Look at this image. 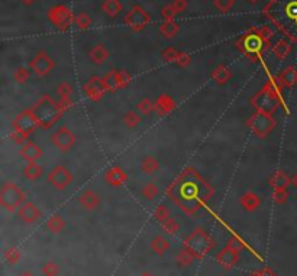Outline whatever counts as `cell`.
I'll return each instance as SVG.
<instances>
[{"mask_svg": "<svg viewBox=\"0 0 297 276\" xmlns=\"http://www.w3.org/2000/svg\"><path fill=\"white\" fill-rule=\"evenodd\" d=\"M32 111H34L38 125L43 129L52 127L62 114V111L58 107V101L54 100L50 94H44L43 97L35 103Z\"/></svg>", "mask_w": 297, "mask_h": 276, "instance_id": "cell-1", "label": "cell"}, {"mask_svg": "<svg viewBox=\"0 0 297 276\" xmlns=\"http://www.w3.org/2000/svg\"><path fill=\"white\" fill-rule=\"evenodd\" d=\"M183 247L190 251L196 258V260H200L203 259L207 253L212 251L215 247V240L204 232L203 228L199 227L187 236Z\"/></svg>", "mask_w": 297, "mask_h": 276, "instance_id": "cell-2", "label": "cell"}, {"mask_svg": "<svg viewBox=\"0 0 297 276\" xmlns=\"http://www.w3.org/2000/svg\"><path fill=\"white\" fill-rule=\"evenodd\" d=\"M275 125L277 123H275V119L272 118V114L260 113V111H255L254 114H251L246 120V126L258 139H267L272 133Z\"/></svg>", "mask_w": 297, "mask_h": 276, "instance_id": "cell-3", "label": "cell"}, {"mask_svg": "<svg viewBox=\"0 0 297 276\" xmlns=\"http://www.w3.org/2000/svg\"><path fill=\"white\" fill-rule=\"evenodd\" d=\"M25 193L13 182H6L0 190V205L8 211L17 210L26 202Z\"/></svg>", "mask_w": 297, "mask_h": 276, "instance_id": "cell-4", "label": "cell"}, {"mask_svg": "<svg viewBox=\"0 0 297 276\" xmlns=\"http://www.w3.org/2000/svg\"><path fill=\"white\" fill-rule=\"evenodd\" d=\"M279 25L291 36H297V0H281Z\"/></svg>", "mask_w": 297, "mask_h": 276, "instance_id": "cell-5", "label": "cell"}, {"mask_svg": "<svg viewBox=\"0 0 297 276\" xmlns=\"http://www.w3.org/2000/svg\"><path fill=\"white\" fill-rule=\"evenodd\" d=\"M280 97L272 94V93L267 91V90H261L255 94L254 97L251 99V106L254 107L255 111L260 113H267V114H272L280 109Z\"/></svg>", "mask_w": 297, "mask_h": 276, "instance_id": "cell-6", "label": "cell"}, {"mask_svg": "<svg viewBox=\"0 0 297 276\" xmlns=\"http://www.w3.org/2000/svg\"><path fill=\"white\" fill-rule=\"evenodd\" d=\"M12 126H13V130L20 132V133L26 134V136L32 134L35 132V129H36V127H39L32 109H28V110H24V111H20L16 118L13 119V123H12Z\"/></svg>", "mask_w": 297, "mask_h": 276, "instance_id": "cell-7", "label": "cell"}, {"mask_svg": "<svg viewBox=\"0 0 297 276\" xmlns=\"http://www.w3.org/2000/svg\"><path fill=\"white\" fill-rule=\"evenodd\" d=\"M48 182L57 190V191H64L67 190L70 184L73 182V174L71 171L64 165H57L51 169L48 174Z\"/></svg>", "mask_w": 297, "mask_h": 276, "instance_id": "cell-8", "label": "cell"}, {"mask_svg": "<svg viewBox=\"0 0 297 276\" xmlns=\"http://www.w3.org/2000/svg\"><path fill=\"white\" fill-rule=\"evenodd\" d=\"M52 145L61 152H68L76 145V134L70 130L67 126H61L51 134Z\"/></svg>", "mask_w": 297, "mask_h": 276, "instance_id": "cell-9", "label": "cell"}, {"mask_svg": "<svg viewBox=\"0 0 297 276\" xmlns=\"http://www.w3.org/2000/svg\"><path fill=\"white\" fill-rule=\"evenodd\" d=\"M103 78V84L106 87L108 93L116 91L120 88H125L129 81H131V76L125 70H112Z\"/></svg>", "mask_w": 297, "mask_h": 276, "instance_id": "cell-10", "label": "cell"}, {"mask_svg": "<svg viewBox=\"0 0 297 276\" xmlns=\"http://www.w3.org/2000/svg\"><path fill=\"white\" fill-rule=\"evenodd\" d=\"M54 67H55L54 61L45 51H39L29 62L31 71L36 77H47L54 70Z\"/></svg>", "mask_w": 297, "mask_h": 276, "instance_id": "cell-11", "label": "cell"}, {"mask_svg": "<svg viewBox=\"0 0 297 276\" xmlns=\"http://www.w3.org/2000/svg\"><path fill=\"white\" fill-rule=\"evenodd\" d=\"M48 17L54 25L57 26L61 31H67L68 28L71 26V24H74V16L71 13V10L62 5L54 6V8L48 12Z\"/></svg>", "mask_w": 297, "mask_h": 276, "instance_id": "cell-12", "label": "cell"}, {"mask_svg": "<svg viewBox=\"0 0 297 276\" xmlns=\"http://www.w3.org/2000/svg\"><path fill=\"white\" fill-rule=\"evenodd\" d=\"M150 20H151V17L145 12V9L142 6H134L131 9V12H128L126 17H125V22L128 24V26L135 32L142 31L145 26L150 24Z\"/></svg>", "mask_w": 297, "mask_h": 276, "instance_id": "cell-13", "label": "cell"}, {"mask_svg": "<svg viewBox=\"0 0 297 276\" xmlns=\"http://www.w3.org/2000/svg\"><path fill=\"white\" fill-rule=\"evenodd\" d=\"M106 93H108V90L103 84L102 77L93 76L86 81L84 94L90 101H100Z\"/></svg>", "mask_w": 297, "mask_h": 276, "instance_id": "cell-14", "label": "cell"}, {"mask_svg": "<svg viewBox=\"0 0 297 276\" xmlns=\"http://www.w3.org/2000/svg\"><path fill=\"white\" fill-rule=\"evenodd\" d=\"M17 216L26 224H32V223H36L43 214H41V210L38 209L36 204L26 201L17 209Z\"/></svg>", "mask_w": 297, "mask_h": 276, "instance_id": "cell-15", "label": "cell"}, {"mask_svg": "<svg viewBox=\"0 0 297 276\" xmlns=\"http://www.w3.org/2000/svg\"><path fill=\"white\" fill-rule=\"evenodd\" d=\"M57 93H58V107L59 110L64 113L73 107V94H74V88L73 85L67 81H62L57 87Z\"/></svg>", "mask_w": 297, "mask_h": 276, "instance_id": "cell-16", "label": "cell"}, {"mask_svg": "<svg viewBox=\"0 0 297 276\" xmlns=\"http://www.w3.org/2000/svg\"><path fill=\"white\" fill-rule=\"evenodd\" d=\"M161 57L164 61H167V62H173V64H176L178 67H186L190 64V55H187L186 52H181V51L176 50L174 47H168V48H165V50L162 51Z\"/></svg>", "mask_w": 297, "mask_h": 276, "instance_id": "cell-17", "label": "cell"}, {"mask_svg": "<svg viewBox=\"0 0 297 276\" xmlns=\"http://www.w3.org/2000/svg\"><path fill=\"white\" fill-rule=\"evenodd\" d=\"M78 204L84 210H87V211H93V210H97L100 207L102 200H100V195L96 193L94 190L87 188L84 191H81V194L78 195Z\"/></svg>", "mask_w": 297, "mask_h": 276, "instance_id": "cell-18", "label": "cell"}, {"mask_svg": "<svg viewBox=\"0 0 297 276\" xmlns=\"http://www.w3.org/2000/svg\"><path fill=\"white\" fill-rule=\"evenodd\" d=\"M104 181L111 187H122L128 181L126 172L119 167V165H115V167H111L106 172H104Z\"/></svg>", "mask_w": 297, "mask_h": 276, "instance_id": "cell-19", "label": "cell"}, {"mask_svg": "<svg viewBox=\"0 0 297 276\" xmlns=\"http://www.w3.org/2000/svg\"><path fill=\"white\" fill-rule=\"evenodd\" d=\"M239 260V251L230 249L228 246H225V249H222L218 255H216V262L221 265L222 268L232 269Z\"/></svg>", "mask_w": 297, "mask_h": 276, "instance_id": "cell-20", "label": "cell"}, {"mask_svg": "<svg viewBox=\"0 0 297 276\" xmlns=\"http://www.w3.org/2000/svg\"><path fill=\"white\" fill-rule=\"evenodd\" d=\"M177 107L176 100L171 97L170 94H161L157 100H155V113L160 116H167L173 113Z\"/></svg>", "mask_w": 297, "mask_h": 276, "instance_id": "cell-21", "label": "cell"}, {"mask_svg": "<svg viewBox=\"0 0 297 276\" xmlns=\"http://www.w3.org/2000/svg\"><path fill=\"white\" fill-rule=\"evenodd\" d=\"M19 155H20V158L24 159L26 164L28 162H36L38 159L43 156V149H41L39 145H36L32 141H29L24 146H20Z\"/></svg>", "mask_w": 297, "mask_h": 276, "instance_id": "cell-22", "label": "cell"}, {"mask_svg": "<svg viewBox=\"0 0 297 276\" xmlns=\"http://www.w3.org/2000/svg\"><path fill=\"white\" fill-rule=\"evenodd\" d=\"M261 197L254 191H246L241 195L239 198V204L241 207L245 210L246 213H252L255 210H258L261 207Z\"/></svg>", "mask_w": 297, "mask_h": 276, "instance_id": "cell-23", "label": "cell"}, {"mask_svg": "<svg viewBox=\"0 0 297 276\" xmlns=\"http://www.w3.org/2000/svg\"><path fill=\"white\" fill-rule=\"evenodd\" d=\"M264 41H265V38H264L263 35H248L244 39V50H245L248 55L249 54H255L257 55L258 52H261L265 48L264 47Z\"/></svg>", "mask_w": 297, "mask_h": 276, "instance_id": "cell-24", "label": "cell"}, {"mask_svg": "<svg viewBox=\"0 0 297 276\" xmlns=\"http://www.w3.org/2000/svg\"><path fill=\"white\" fill-rule=\"evenodd\" d=\"M283 88H293L297 84V70L296 67H287L277 74L275 78Z\"/></svg>", "mask_w": 297, "mask_h": 276, "instance_id": "cell-25", "label": "cell"}, {"mask_svg": "<svg viewBox=\"0 0 297 276\" xmlns=\"http://www.w3.org/2000/svg\"><path fill=\"white\" fill-rule=\"evenodd\" d=\"M268 184L271 185L272 190H289L290 184H291V178L284 171H275L270 176Z\"/></svg>", "mask_w": 297, "mask_h": 276, "instance_id": "cell-26", "label": "cell"}, {"mask_svg": "<svg viewBox=\"0 0 297 276\" xmlns=\"http://www.w3.org/2000/svg\"><path fill=\"white\" fill-rule=\"evenodd\" d=\"M139 168H141V171L144 172L145 175H154L161 169V164H160L158 159L154 158L151 155H145L139 162Z\"/></svg>", "mask_w": 297, "mask_h": 276, "instance_id": "cell-27", "label": "cell"}, {"mask_svg": "<svg viewBox=\"0 0 297 276\" xmlns=\"http://www.w3.org/2000/svg\"><path fill=\"white\" fill-rule=\"evenodd\" d=\"M210 77H212V80L218 85H226L230 81V78H232V71H230L228 65L221 64V65H218L213 70Z\"/></svg>", "mask_w": 297, "mask_h": 276, "instance_id": "cell-28", "label": "cell"}, {"mask_svg": "<svg viewBox=\"0 0 297 276\" xmlns=\"http://www.w3.org/2000/svg\"><path fill=\"white\" fill-rule=\"evenodd\" d=\"M45 227H47L48 232H51L52 235H58V233L66 230L67 223H66V220L62 218V216H59V214H52L51 217L45 221Z\"/></svg>", "mask_w": 297, "mask_h": 276, "instance_id": "cell-29", "label": "cell"}, {"mask_svg": "<svg viewBox=\"0 0 297 276\" xmlns=\"http://www.w3.org/2000/svg\"><path fill=\"white\" fill-rule=\"evenodd\" d=\"M109 58V51L106 50L103 45H94L92 50L89 51V59L96 64V65H102Z\"/></svg>", "mask_w": 297, "mask_h": 276, "instance_id": "cell-30", "label": "cell"}, {"mask_svg": "<svg viewBox=\"0 0 297 276\" xmlns=\"http://www.w3.org/2000/svg\"><path fill=\"white\" fill-rule=\"evenodd\" d=\"M168 249H170V242H168V239H167L165 236L157 235L153 240H151V250H153L155 255L162 256V255H165V253L168 251Z\"/></svg>", "mask_w": 297, "mask_h": 276, "instance_id": "cell-31", "label": "cell"}, {"mask_svg": "<svg viewBox=\"0 0 297 276\" xmlns=\"http://www.w3.org/2000/svg\"><path fill=\"white\" fill-rule=\"evenodd\" d=\"M44 175V168L36 162H28L24 168V176L28 181H36Z\"/></svg>", "mask_w": 297, "mask_h": 276, "instance_id": "cell-32", "label": "cell"}, {"mask_svg": "<svg viewBox=\"0 0 297 276\" xmlns=\"http://www.w3.org/2000/svg\"><path fill=\"white\" fill-rule=\"evenodd\" d=\"M141 116H142V114L138 113L136 110H129V111H126V113L123 114L122 122H123V125L126 126L128 129H136L138 126L141 125V122H142V118H141Z\"/></svg>", "mask_w": 297, "mask_h": 276, "instance_id": "cell-33", "label": "cell"}, {"mask_svg": "<svg viewBox=\"0 0 297 276\" xmlns=\"http://www.w3.org/2000/svg\"><path fill=\"white\" fill-rule=\"evenodd\" d=\"M272 52H274V55L277 57V58L284 59L289 57V54L291 52V45H290L289 41H286V39H280V41H277L274 43V47H272Z\"/></svg>", "mask_w": 297, "mask_h": 276, "instance_id": "cell-34", "label": "cell"}, {"mask_svg": "<svg viewBox=\"0 0 297 276\" xmlns=\"http://www.w3.org/2000/svg\"><path fill=\"white\" fill-rule=\"evenodd\" d=\"M135 110L138 113H141L142 116H148L153 111H155V100L150 99V97H144L136 103Z\"/></svg>", "mask_w": 297, "mask_h": 276, "instance_id": "cell-35", "label": "cell"}, {"mask_svg": "<svg viewBox=\"0 0 297 276\" xmlns=\"http://www.w3.org/2000/svg\"><path fill=\"white\" fill-rule=\"evenodd\" d=\"M102 10L111 17H116L122 12V3L119 0H104L102 5Z\"/></svg>", "mask_w": 297, "mask_h": 276, "instance_id": "cell-36", "label": "cell"}, {"mask_svg": "<svg viewBox=\"0 0 297 276\" xmlns=\"http://www.w3.org/2000/svg\"><path fill=\"white\" fill-rule=\"evenodd\" d=\"M141 195L146 201H153L160 195V188H158V185L155 184V182H146L142 187V190H141Z\"/></svg>", "mask_w": 297, "mask_h": 276, "instance_id": "cell-37", "label": "cell"}, {"mask_svg": "<svg viewBox=\"0 0 297 276\" xmlns=\"http://www.w3.org/2000/svg\"><path fill=\"white\" fill-rule=\"evenodd\" d=\"M176 260H177V265L180 266V268H188V266H192L193 265V262L196 260V258L190 253V251L187 250V249H181V250L178 251L177 258H176Z\"/></svg>", "mask_w": 297, "mask_h": 276, "instance_id": "cell-38", "label": "cell"}, {"mask_svg": "<svg viewBox=\"0 0 297 276\" xmlns=\"http://www.w3.org/2000/svg\"><path fill=\"white\" fill-rule=\"evenodd\" d=\"M3 259L8 265H16L19 259H20V250L17 249L16 246H9L8 249L3 253Z\"/></svg>", "mask_w": 297, "mask_h": 276, "instance_id": "cell-39", "label": "cell"}, {"mask_svg": "<svg viewBox=\"0 0 297 276\" xmlns=\"http://www.w3.org/2000/svg\"><path fill=\"white\" fill-rule=\"evenodd\" d=\"M178 25L174 20H165L161 26H160V32H161L165 38H173L176 36L178 32Z\"/></svg>", "mask_w": 297, "mask_h": 276, "instance_id": "cell-40", "label": "cell"}, {"mask_svg": "<svg viewBox=\"0 0 297 276\" xmlns=\"http://www.w3.org/2000/svg\"><path fill=\"white\" fill-rule=\"evenodd\" d=\"M31 74H32V71H31V68H26V67H19L13 73V80L16 81L17 84H25L29 81V78H31Z\"/></svg>", "mask_w": 297, "mask_h": 276, "instance_id": "cell-41", "label": "cell"}, {"mask_svg": "<svg viewBox=\"0 0 297 276\" xmlns=\"http://www.w3.org/2000/svg\"><path fill=\"white\" fill-rule=\"evenodd\" d=\"M161 227L167 235H177L178 232H180V224H178L177 220H174L173 217L167 218L165 221H162Z\"/></svg>", "mask_w": 297, "mask_h": 276, "instance_id": "cell-42", "label": "cell"}, {"mask_svg": "<svg viewBox=\"0 0 297 276\" xmlns=\"http://www.w3.org/2000/svg\"><path fill=\"white\" fill-rule=\"evenodd\" d=\"M41 272H43L44 276H58L59 268L55 262L48 260V262H45L43 266H41Z\"/></svg>", "mask_w": 297, "mask_h": 276, "instance_id": "cell-43", "label": "cell"}, {"mask_svg": "<svg viewBox=\"0 0 297 276\" xmlns=\"http://www.w3.org/2000/svg\"><path fill=\"white\" fill-rule=\"evenodd\" d=\"M154 217L157 221H160V224H161L162 221H165L167 218H170V210L167 209V205H164V204H160V205H157L155 210H154Z\"/></svg>", "mask_w": 297, "mask_h": 276, "instance_id": "cell-44", "label": "cell"}, {"mask_svg": "<svg viewBox=\"0 0 297 276\" xmlns=\"http://www.w3.org/2000/svg\"><path fill=\"white\" fill-rule=\"evenodd\" d=\"M74 24L78 29H87L89 26L92 25V17L89 16L87 13L84 12H81V13H78L74 16Z\"/></svg>", "mask_w": 297, "mask_h": 276, "instance_id": "cell-45", "label": "cell"}, {"mask_svg": "<svg viewBox=\"0 0 297 276\" xmlns=\"http://www.w3.org/2000/svg\"><path fill=\"white\" fill-rule=\"evenodd\" d=\"M271 197L275 204H284L289 200V191L287 190H272Z\"/></svg>", "mask_w": 297, "mask_h": 276, "instance_id": "cell-46", "label": "cell"}, {"mask_svg": "<svg viewBox=\"0 0 297 276\" xmlns=\"http://www.w3.org/2000/svg\"><path fill=\"white\" fill-rule=\"evenodd\" d=\"M226 246L230 247V249H234V250L239 251V253L244 250V242L241 239H238L237 236H232L228 240V243H226Z\"/></svg>", "mask_w": 297, "mask_h": 276, "instance_id": "cell-47", "label": "cell"}, {"mask_svg": "<svg viewBox=\"0 0 297 276\" xmlns=\"http://www.w3.org/2000/svg\"><path fill=\"white\" fill-rule=\"evenodd\" d=\"M10 137H12L13 142L16 143V145H20V146H24L25 143L29 142V136L20 133V132H16V130H13V132L10 133Z\"/></svg>", "mask_w": 297, "mask_h": 276, "instance_id": "cell-48", "label": "cell"}, {"mask_svg": "<svg viewBox=\"0 0 297 276\" xmlns=\"http://www.w3.org/2000/svg\"><path fill=\"white\" fill-rule=\"evenodd\" d=\"M235 0H215V6L221 12H228L234 6Z\"/></svg>", "mask_w": 297, "mask_h": 276, "instance_id": "cell-49", "label": "cell"}, {"mask_svg": "<svg viewBox=\"0 0 297 276\" xmlns=\"http://www.w3.org/2000/svg\"><path fill=\"white\" fill-rule=\"evenodd\" d=\"M176 15H177V10L174 9L173 5H168V6H165V8L161 10V16L164 17L165 20H173Z\"/></svg>", "mask_w": 297, "mask_h": 276, "instance_id": "cell-50", "label": "cell"}, {"mask_svg": "<svg viewBox=\"0 0 297 276\" xmlns=\"http://www.w3.org/2000/svg\"><path fill=\"white\" fill-rule=\"evenodd\" d=\"M248 276H275V272L272 270L271 268H263L260 270H255V272H251Z\"/></svg>", "mask_w": 297, "mask_h": 276, "instance_id": "cell-51", "label": "cell"}, {"mask_svg": "<svg viewBox=\"0 0 297 276\" xmlns=\"http://www.w3.org/2000/svg\"><path fill=\"white\" fill-rule=\"evenodd\" d=\"M173 6H174V9L177 10V13H180L183 9L186 8V2L184 0H174V3H171Z\"/></svg>", "mask_w": 297, "mask_h": 276, "instance_id": "cell-52", "label": "cell"}, {"mask_svg": "<svg viewBox=\"0 0 297 276\" xmlns=\"http://www.w3.org/2000/svg\"><path fill=\"white\" fill-rule=\"evenodd\" d=\"M291 185H293V187L297 190V174H294L293 178H291Z\"/></svg>", "mask_w": 297, "mask_h": 276, "instance_id": "cell-53", "label": "cell"}, {"mask_svg": "<svg viewBox=\"0 0 297 276\" xmlns=\"http://www.w3.org/2000/svg\"><path fill=\"white\" fill-rule=\"evenodd\" d=\"M19 276H35L32 272H29V270H25V272H22Z\"/></svg>", "mask_w": 297, "mask_h": 276, "instance_id": "cell-54", "label": "cell"}, {"mask_svg": "<svg viewBox=\"0 0 297 276\" xmlns=\"http://www.w3.org/2000/svg\"><path fill=\"white\" fill-rule=\"evenodd\" d=\"M20 2H22L24 5H32L35 0H20Z\"/></svg>", "mask_w": 297, "mask_h": 276, "instance_id": "cell-55", "label": "cell"}, {"mask_svg": "<svg viewBox=\"0 0 297 276\" xmlns=\"http://www.w3.org/2000/svg\"><path fill=\"white\" fill-rule=\"evenodd\" d=\"M138 276H154L153 273H150V272H142V273H139Z\"/></svg>", "mask_w": 297, "mask_h": 276, "instance_id": "cell-56", "label": "cell"}, {"mask_svg": "<svg viewBox=\"0 0 297 276\" xmlns=\"http://www.w3.org/2000/svg\"><path fill=\"white\" fill-rule=\"evenodd\" d=\"M248 2H249V3H258L260 0H248Z\"/></svg>", "mask_w": 297, "mask_h": 276, "instance_id": "cell-57", "label": "cell"}]
</instances>
